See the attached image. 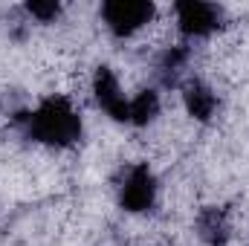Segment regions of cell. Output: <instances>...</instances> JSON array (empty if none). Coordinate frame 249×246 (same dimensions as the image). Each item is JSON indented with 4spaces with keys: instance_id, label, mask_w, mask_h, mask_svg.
Listing matches in <instances>:
<instances>
[{
    "instance_id": "obj_1",
    "label": "cell",
    "mask_w": 249,
    "mask_h": 246,
    "mask_svg": "<svg viewBox=\"0 0 249 246\" xmlns=\"http://www.w3.org/2000/svg\"><path fill=\"white\" fill-rule=\"evenodd\" d=\"M15 122L26 127L29 139L47 142V145L67 148V145H72V142L81 139V119L70 107V102L61 99V96L47 99L35 113H18Z\"/></svg>"
},
{
    "instance_id": "obj_2",
    "label": "cell",
    "mask_w": 249,
    "mask_h": 246,
    "mask_svg": "<svg viewBox=\"0 0 249 246\" xmlns=\"http://www.w3.org/2000/svg\"><path fill=\"white\" fill-rule=\"evenodd\" d=\"M102 18L113 35L127 38L154 18V3H148V0H107L102 6Z\"/></svg>"
},
{
    "instance_id": "obj_3",
    "label": "cell",
    "mask_w": 249,
    "mask_h": 246,
    "mask_svg": "<svg viewBox=\"0 0 249 246\" xmlns=\"http://www.w3.org/2000/svg\"><path fill=\"white\" fill-rule=\"evenodd\" d=\"M177 20H180V32L188 38H203L209 32H214L223 20V9L214 3H203V0H183L177 3Z\"/></svg>"
},
{
    "instance_id": "obj_4",
    "label": "cell",
    "mask_w": 249,
    "mask_h": 246,
    "mask_svg": "<svg viewBox=\"0 0 249 246\" xmlns=\"http://www.w3.org/2000/svg\"><path fill=\"white\" fill-rule=\"evenodd\" d=\"M154 194H157V183H154V174L148 165H133L127 171L119 191V203L127 211H148L154 206Z\"/></svg>"
},
{
    "instance_id": "obj_5",
    "label": "cell",
    "mask_w": 249,
    "mask_h": 246,
    "mask_svg": "<svg viewBox=\"0 0 249 246\" xmlns=\"http://www.w3.org/2000/svg\"><path fill=\"white\" fill-rule=\"evenodd\" d=\"M93 93L99 99V105L119 122H130V107L124 105L122 93H119V81L116 75L107 70V67H99L96 70V78H93Z\"/></svg>"
},
{
    "instance_id": "obj_6",
    "label": "cell",
    "mask_w": 249,
    "mask_h": 246,
    "mask_svg": "<svg viewBox=\"0 0 249 246\" xmlns=\"http://www.w3.org/2000/svg\"><path fill=\"white\" fill-rule=\"evenodd\" d=\"M197 235L209 246H226L229 241V223L223 209H203L197 214Z\"/></svg>"
},
{
    "instance_id": "obj_7",
    "label": "cell",
    "mask_w": 249,
    "mask_h": 246,
    "mask_svg": "<svg viewBox=\"0 0 249 246\" xmlns=\"http://www.w3.org/2000/svg\"><path fill=\"white\" fill-rule=\"evenodd\" d=\"M183 99H186V110L194 116V119H200V122H209V119H212V113H214V107H217L214 93H212L203 81H197V78L186 84Z\"/></svg>"
},
{
    "instance_id": "obj_8",
    "label": "cell",
    "mask_w": 249,
    "mask_h": 246,
    "mask_svg": "<svg viewBox=\"0 0 249 246\" xmlns=\"http://www.w3.org/2000/svg\"><path fill=\"white\" fill-rule=\"evenodd\" d=\"M188 55H191L188 47H171V50H165L160 55L157 72H160V78H162L165 87H174L180 81V72H183V67L188 64Z\"/></svg>"
},
{
    "instance_id": "obj_9",
    "label": "cell",
    "mask_w": 249,
    "mask_h": 246,
    "mask_svg": "<svg viewBox=\"0 0 249 246\" xmlns=\"http://www.w3.org/2000/svg\"><path fill=\"white\" fill-rule=\"evenodd\" d=\"M127 107H130V122L133 124H148V122H154V116L160 113V99H157L154 90H145V93H139Z\"/></svg>"
},
{
    "instance_id": "obj_10",
    "label": "cell",
    "mask_w": 249,
    "mask_h": 246,
    "mask_svg": "<svg viewBox=\"0 0 249 246\" xmlns=\"http://www.w3.org/2000/svg\"><path fill=\"white\" fill-rule=\"evenodd\" d=\"M26 12L32 15V18H38V20H44V23H50V20H55L58 18V12H61V6L55 3V0H29L26 3Z\"/></svg>"
}]
</instances>
